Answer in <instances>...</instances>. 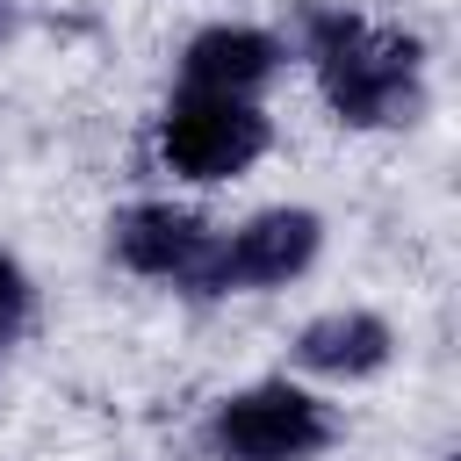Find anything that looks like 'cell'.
<instances>
[{
    "mask_svg": "<svg viewBox=\"0 0 461 461\" xmlns=\"http://www.w3.org/2000/svg\"><path fill=\"white\" fill-rule=\"evenodd\" d=\"M295 50L310 58L317 94L346 130H411L432 108L425 43L411 29L353 14L346 0H303Z\"/></svg>",
    "mask_w": 461,
    "mask_h": 461,
    "instance_id": "1",
    "label": "cell"
},
{
    "mask_svg": "<svg viewBox=\"0 0 461 461\" xmlns=\"http://www.w3.org/2000/svg\"><path fill=\"white\" fill-rule=\"evenodd\" d=\"M331 447H339V411L288 375L230 389L202 425L209 461H317Z\"/></svg>",
    "mask_w": 461,
    "mask_h": 461,
    "instance_id": "2",
    "label": "cell"
},
{
    "mask_svg": "<svg viewBox=\"0 0 461 461\" xmlns=\"http://www.w3.org/2000/svg\"><path fill=\"white\" fill-rule=\"evenodd\" d=\"M324 252V216L303 209V202H274L230 230H216L202 274L187 281L194 303H216V295H267V288H288L317 267Z\"/></svg>",
    "mask_w": 461,
    "mask_h": 461,
    "instance_id": "3",
    "label": "cell"
},
{
    "mask_svg": "<svg viewBox=\"0 0 461 461\" xmlns=\"http://www.w3.org/2000/svg\"><path fill=\"white\" fill-rule=\"evenodd\" d=\"M274 144V122L259 101H238V94H173L166 115H158V166L187 187H216V180H238L267 158Z\"/></svg>",
    "mask_w": 461,
    "mask_h": 461,
    "instance_id": "4",
    "label": "cell"
},
{
    "mask_svg": "<svg viewBox=\"0 0 461 461\" xmlns=\"http://www.w3.org/2000/svg\"><path fill=\"white\" fill-rule=\"evenodd\" d=\"M209 245H216V223L194 216V209H180V202H130V209L108 216V259H115L122 274L173 281L180 295H187V281L202 274Z\"/></svg>",
    "mask_w": 461,
    "mask_h": 461,
    "instance_id": "5",
    "label": "cell"
},
{
    "mask_svg": "<svg viewBox=\"0 0 461 461\" xmlns=\"http://www.w3.org/2000/svg\"><path fill=\"white\" fill-rule=\"evenodd\" d=\"M288 65V43L259 22H209L180 43V86L187 94H238L259 101Z\"/></svg>",
    "mask_w": 461,
    "mask_h": 461,
    "instance_id": "6",
    "label": "cell"
},
{
    "mask_svg": "<svg viewBox=\"0 0 461 461\" xmlns=\"http://www.w3.org/2000/svg\"><path fill=\"white\" fill-rule=\"evenodd\" d=\"M288 360L303 375H324V382H367V375H382L396 360V331L375 310H324V317H310L295 331Z\"/></svg>",
    "mask_w": 461,
    "mask_h": 461,
    "instance_id": "7",
    "label": "cell"
},
{
    "mask_svg": "<svg viewBox=\"0 0 461 461\" xmlns=\"http://www.w3.org/2000/svg\"><path fill=\"white\" fill-rule=\"evenodd\" d=\"M36 324V281L14 252H0V353H14Z\"/></svg>",
    "mask_w": 461,
    "mask_h": 461,
    "instance_id": "8",
    "label": "cell"
},
{
    "mask_svg": "<svg viewBox=\"0 0 461 461\" xmlns=\"http://www.w3.org/2000/svg\"><path fill=\"white\" fill-rule=\"evenodd\" d=\"M0 22H7V0H0Z\"/></svg>",
    "mask_w": 461,
    "mask_h": 461,
    "instance_id": "9",
    "label": "cell"
}]
</instances>
